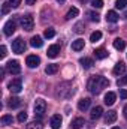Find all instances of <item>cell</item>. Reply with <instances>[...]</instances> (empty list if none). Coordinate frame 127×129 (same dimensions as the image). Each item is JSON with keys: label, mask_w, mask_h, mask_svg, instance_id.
<instances>
[{"label": "cell", "mask_w": 127, "mask_h": 129, "mask_svg": "<svg viewBox=\"0 0 127 129\" xmlns=\"http://www.w3.org/2000/svg\"><path fill=\"white\" fill-rule=\"evenodd\" d=\"M58 53H60V45H51L49 48H48V57H51V59H54V57H57L58 56Z\"/></svg>", "instance_id": "8fae6325"}, {"label": "cell", "mask_w": 127, "mask_h": 129, "mask_svg": "<svg viewBox=\"0 0 127 129\" xmlns=\"http://www.w3.org/2000/svg\"><path fill=\"white\" fill-rule=\"evenodd\" d=\"M84 119L82 117H76V119H73L72 120V123H70V129H81L84 126Z\"/></svg>", "instance_id": "5bb4252c"}, {"label": "cell", "mask_w": 127, "mask_h": 129, "mask_svg": "<svg viewBox=\"0 0 127 129\" xmlns=\"http://www.w3.org/2000/svg\"><path fill=\"white\" fill-rule=\"evenodd\" d=\"M0 122H2V125H12V122H14V119H12V116H2V119H0Z\"/></svg>", "instance_id": "484cf974"}, {"label": "cell", "mask_w": 127, "mask_h": 129, "mask_svg": "<svg viewBox=\"0 0 127 129\" xmlns=\"http://www.w3.org/2000/svg\"><path fill=\"white\" fill-rule=\"evenodd\" d=\"M91 6L93 8H97V9L103 8V0H91Z\"/></svg>", "instance_id": "4dcf8cb0"}, {"label": "cell", "mask_w": 127, "mask_h": 129, "mask_svg": "<svg viewBox=\"0 0 127 129\" xmlns=\"http://www.w3.org/2000/svg\"><path fill=\"white\" fill-rule=\"evenodd\" d=\"M78 14H79L78 8H70V9L67 11V14H66V20H72V18H75V17H78Z\"/></svg>", "instance_id": "603a6c76"}, {"label": "cell", "mask_w": 127, "mask_h": 129, "mask_svg": "<svg viewBox=\"0 0 127 129\" xmlns=\"http://www.w3.org/2000/svg\"><path fill=\"white\" fill-rule=\"evenodd\" d=\"M120 96L123 98V99H127V90H124V89H123V90L120 92Z\"/></svg>", "instance_id": "f35d334b"}, {"label": "cell", "mask_w": 127, "mask_h": 129, "mask_svg": "<svg viewBox=\"0 0 127 129\" xmlns=\"http://www.w3.org/2000/svg\"><path fill=\"white\" fill-rule=\"evenodd\" d=\"M117 84H118V87H120V86H126L127 84V74L123 77V78H120V80L117 81Z\"/></svg>", "instance_id": "836d02e7"}, {"label": "cell", "mask_w": 127, "mask_h": 129, "mask_svg": "<svg viewBox=\"0 0 127 129\" xmlns=\"http://www.w3.org/2000/svg\"><path fill=\"white\" fill-rule=\"evenodd\" d=\"M40 63V59L37 57V56H27V59H26V64L29 66V68H37Z\"/></svg>", "instance_id": "ba28073f"}, {"label": "cell", "mask_w": 127, "mask_h": 129, "mask_svg": "<svg viewBox=\"0 0 127 129\" xmlns=\"http://www.w3.org/2000/svg\"><path fill=\"white\" fill-rule=\"evenodd\" d=\"M109 86V81L105 78V77H102V75H96L93 77L90 81H88V90H90V93H93V95H99L105 87H108Z\"/></svg>", "instance_id": "6da1fadb"}, {"label": "cell", "mask_w": 127, "mask_h": 129, "mask_svg": "<svg viewBox=\"0 0 127 129\" xmlns=\"http://www.w3.org/2000/svg\"><path fill=\"white\" fill-rule=\"evenodd\" d=\"M27 129H42V123L40 122H32L27 125Z\"/></svg>", "instance_id": "f1b7e54d"}, {"label": "cell", "mask_w": 127, "mask_h": 129, "mask_svg": "<svg viewBox=\"0 0 127 129\" xmlns=\"http://www.w3.org/2000/svg\"><path fill=\"white\" fill-rule=\"evenodd\" d=\"M79 63H81V66H82L84 69H90V68H93L94 62H93V59H90V57H82V59L79 60Z\"/></svg>", "instance_id": "2e32d148"}, {"label": "cell", "mask_w": 127, "mask_h": 129, "mask_svg": "<svg viewBox=\"0 0 127 129\" xmlns=\"http://www.w3.org/2000/svg\"><path fill=\"white\" fill-rule=\"evenodd\" d=\"M90 104H91V99L84 98V99H81V101L78 102V108H79L81 111H87V110L90 108Z\"/></svg>", "instance_id": "7c38bea8"}, {"label": "cell", "mask_w": 127, "mask_h": 129, "mask_svg": "<svg viewBox=\"0 0 127 129\" xmlns=\"http://www.w3.org/2000/svg\"><path fill=\"white\" fill-rule=\"evenodd\" d=\"M100 39H102V32H93L91 36H90V41H91V42H97V41H100Z\"/></svg>", "instance_id": "4316f807"}, {"label": "cell", "mask_w": 127, "mask_h": 129, "mask_svg": "<svg viewBox=\"0 0 127 129\" xmlns=\"http://www.w3.org/2000/svg\"><path fill=\"white\" fill-rule=\"evenodd\" d=\"M12 51L15 54H21L26 51V42L23 41V38H17L12 41Z\"/></svg>", "instance_id": "7a4b0ae2"}, {"label": "cell", "mask_w": 127, "mask_h": 129, "mask_svg": "<svg viewBox=\"0 0 127 129\" xmlns=\"http://www.w3.org/2000/svg\"><path fill=\"white\" fill-rule=\"evenodd\" d=\"M8 105H9V108H18L21 105V101L18 98H11L9 102H8Z\"/></svg>", "instance_id": "d4e9b609"}, {"label": "cell", "mask_w": 127, "mask_h": 129, "mask_svg": "<svg viewBox=\"0 0 127 129\" xmlns=\"http://www.w3.org/2000/svg\"><path fill=\"white\" fill-rule=\"evenodd\" d=\"M21 26H23V29H24V30H27V32L33 30L34 20H33V17L30 15V14H27V15H23V17H21Z\"/></svg>", "instance_id": "3957f363"}, {"label": "cell", "mask_w": 127, "mask_h": 129, "mask_svg": "<svg viewBox=\"0 0 127 129\" xmlns=\"http://www.w3.org/2000/svg\"><path fill=\"white\" fill-rule=\"evenodd\" d=\"M57 2H58V3H64V2H66V0H57Z\"/></svg>", "instance_id": "b9f144b4"}, {"label": "cell", "mask_w": 127, "mask_h": 129, "mask_svg": "<svg viewBox=\"0 0 127 129\" xmlns=\"http://www.w3.org/2000/svg\"><path fill=\"white\" fill-rule=\"evenodd\" d=\"M17 30V21L15 20H9V21H6V24H5V27H3V32L6 36H12V33H15Z\"/></svg>", "instance_id": "5b68a950"}, {"label": "cell", "mask_w": 127, "mask_h": 129, "mask_svg": "<svg viewBox=\"0 0 127 129\" xmlns=\"http://www.w3.org/2000/svg\"><path fill=\"white\" fill-rule=\"evenodd\" d=\"M112 129H120V128H118V126H114V128H112Z\"/></svg>", "instance_id": "ee69618b"}, {"label": "cell", "mask_w": 127, "mask_h": 129, "mask_svg": "<svg viewBox=\"0 0 127 129\" xmlns=\"http://www.w3.org/2000/svg\"><path fill=\"white\" fill-rule=\"evenodd\" d=\"M81 2H85V0H81Z\"/></svg>", "instance_id": "f6af8a7d"}, {"label": "cell", "mask_w": 127, "mask_h": 129, "mask_svg": "<svg viewBox=\"0 0 127 129\" xmlns=\"http://www.w3.org/2000/svg\"><path fill=\"white\" fill-rule=\"evenodd\" d=\"M6 54H8V53H6V47H5V45H2V47H0V57H2V59H5V57H6Z\"/></svg>", "instance_id": "8d00e7d4"}, {"label": "cell", "mask_w": 127, "mask_h": 129, "mask_svg": "<svg viewBox=\"0 0 127 129\" xmlns=\"http://www.w3.org/2000/svg\"><path fill=\"white\" fill-rule=\"evenodd\" d=\"M9 5H11L12 8H18V6L21 5V0H9Z\"/></svg>", "instance_id": "d590c367"}, {"label": "cell", "mask_w": 127, "mask_h": 129, "mask_svg": "<svg viewBox=\"0 0 127 129\" xmlns=\"http://www.w3.org/2000/svg\"><path fill=\"white\" fill-rule=\"evenodd\" d=\"M43 35H45V38H48V39H49V38H54V36H55V30H54V29H46Z\"/></svg>", "instance_id": "1f68e13d"}, {"label": "cell", "mask_w": 127, "mask_h": 129, "mask_svg": "<svg viewBox=\"0 0 127 129\" xmlns=\"http://www.w3.org/2000/svg\"><path fill=\"white\" fill-rule=\"evenodd\" d=\"M82 27H84V24H82V23H81V24H76V26H75V32H76V33H81L82 30H84Z\"/></svg>", "instance_id": "74e56055"}, {"label": "cell", "mask_w": 127, "mask_h": 129, "mask_svg": "<svg viewBox=\"0 0 127 129\" xmlns=\"http://www.w3.org/2000/svg\"><path fill=\"white\" fill-rule=\"evenodd\" d=\"M106 20H108V23H117L118 21V14L115 11H109L106 14Z\"/></svg>", "instance_id": "ffe728a7"}, {"label": "cell", "mask_w": 127, "mask_h": 129, "mask_svg": "<svg viewBox=\"0 0 127 129\" xmlns=\"http://www.w3.org/2000/svg\"><path fill=\"white\" fill-rule=\"evenodd\" d=\"M102 113H103L102 107H94V108L91 110V113H90V117H91V120H97V119H100Z\"/></svg>", "instance_id": "e0dca14e"}, {"label": "cell", "mask_w": 127, "mask_h": 129, "mask_svg": "<svg viewBox=\"0 0 127 129\" xmlns=\"http://www.w3.org/2000/svg\"><path fill=\"white\" fill-rule=\"evenodd\" d=\"M87 15H88V18H90L91 21H96V23H99V21H100V15H99V14H96V12H88Z\"/></svg>", "instance_id": "83f0119b"}, {"label": "cell", "mask_w": 127, "mask_h": 129, "mask_svg": "<svg viewBox=\"0 0 127 129\" xmlns=\"http://www.w3.org/2000/svg\"><path fill=\"white\" fill-rule=\"evenodd\" d=\"M6 69H8L12 75H18V74L21 72V66H20V63H18L17 60H11V62H8Z\"/></svg>", "instance_id": "52a82bcc"}, {"label": "cell", "mask_w": 127, "mask_h": 129, "mask_svg": "<svg viewBox=\"0 0 127 129\" xmlns=\"http://www.w3.org/2000/svg\"><path fill=\"white\" fill-rule=\"evenodd\" d=\"M114 75H117V77H120V75H123L124 72H126V64L123 63V62H118V63L114 66Z\"/></svg>", "instance_id": "9c48e42d"}, {"label": "cell", "mask_w": 127, "mask_h": 129, "mask_svg": "<svg viewBox=\"0 0 127 129\" xmlns=\"http://www.w3.org/2000/svg\"><path fill=\"white\" fill-rule=\"evenodd\" d=\"M127 5V0H117L115 2V8L117 9H124Z\"/></svg>", "instance_id": "f546056e"}, {"label": "cell", "mask_w": 127, "mask_h": 129, "mask_svg": "<svg viewBox=\"0 0 127 129\" xmlns=\"http://www.w3.org/2000/svg\"><path fill=\"white\" fill-rule=\"evenodd\" d=\"M34 2H36V0H26V3H27V5H33Z\"/></svg>", "instance_id": "ab89813d"}, {"label": "cell", "mask_w": 127, "mask_h": 129, "mask_svg": "<svg viewBox=\"0 0 127 129\" xmlns=\"http://www.w3.org/2000/svg\"><path fill=\"white\" fill-rule=\"evenodd\" d=\"M58 71V64L52 63V64H48L46 68H45V72L48 74V75H52V74H55Z\"/></svg>", "instance_id": "cb8c5ba5"}, {"label": "cell", "mask_w": 127, "mask_h": 129, "mask_svg": "<svg viewBox=\"0 0 127 129\" xmlns=\"http://www.w3.org/2000/svg\"><path fill=\"white\" fill-rule=\"evenodd\" d=\"M84 48V39H76L72 42V50L73 51H81Z\"/></svg>", "instance_id": "d6986e66"}, {"label": "cell", "mask_w": 127, "mask_h": 129, "mask_svg": "<svg viewBox=\"0 0 127 129\" xmlns=\"http://www.w3.org/2000/svg\"><path fill=\"white\" fill-rule=\"evenodd\" d=\"M26 120H27V113H26V111H21V113L18 114V122L24 123Z\"/></svg>", "instance_id": "d6a6232c"}, {"label": "cell", "mask_w": 127, "mask_h": 129, "mask_svg": "<svg viewBox=\"0 0 127 129\" xmlns=\"http://www.w3.org/2000/svg\"><path fill=\"white\" fill-rule=\"evenodd\" d=\"M9 8H11V5H9V3H3V9H2V14H3V15H6V14L9 12Z\"/></svg>", "instance_id": "e575fe53"}, {"label": "cell", "mask_w": 127, "mask_h": 129, "mask_svg": "<svg viewBox=\"0 0 127 129\" xmlns=\"http://www.w3.org/2000/svg\"><path fill=\"white\" fill-rule=\"evenodd\" d=\"M108 54H109V53H108L105 48H97V50L94 51L96 59H100V60H102V59H105V57H108Z\"/></svg>", "instance_id": "44dd1931"}, {"label": "cell", "mask_w": 127, "mask_h": 129, "mask_svg": "<svg viewBox=\"0 0 127 129\" xmlns=\"http://www.w3.org/2000/svg\"><path fill=\"white\" fill-rule=\"evenodd\" d=\"M61 126V116L60 114H55L51 117V128L52 129H60Z\"/></svg>", "instance_id": "30bf717a"}, {"label": "cell", "mask_w": 127, "mask_h": 129, "mask_svg": "<svg viewBox=\"0 0 127 129\" xmlns=\"http://www.w3.org/2000/svg\"><path fill=\"white\" fill-rule=\"evenodd\" d=\"M115 120H117V111H114V110L108 111L106 116H105V122L108 125H111V123H115Z\"/></svg>", "instance_id": "4fadbf2b"}, {"label": "cell", "mask_w": 127, "mask_h": 129, "mask_svg": "<svg viewBox=\"0 0 127 129\" xmlns=\"http://www.w3.org/2000/svg\"><path fill=\"white\" fill-rule=\"evenodd\" d=\"M124 18H127V11L124 12Z\"/></svg>", "instance_id": "7bdbcfd3"}, {"label": "cell", "mask_w": 127, "mask_h": 129, "mask_svg": "<svg viewBox=\"0 0 127 129\" xmlns=\"http://www.w3.org/2000/svg\"><path fill=\"white\" fill-rule=\"evenodd\" d=\"M30 45L34 47V48H40L43 45V41H42L40 36H33L32 39H30Z\"/></svg>", "instance_id": "ac0fdd59"}, {"label": "cell", "mask_w": 127, "mask_h": 129, "mask_svg": "<svg viewBox=\"0 0 127 129\" xmlns=\"http://www.w3.org/2000/svg\"><path fill=\"white\" fill-rule=\"evenodd\" d=\"M115 99H117V95L114 92H108L105 95V104L106 105H114L115 104Z\"/></svg>", "instance_id": "9a60e30c"}, {"label": "cell", "mask_w": 127, "mask_h": 129, "mask_svg": "<svg viewBox=\"0 0 127 129\" xmlns=\"http://www.w3.org/2000/svg\"><path fill=\"white\" fill-rule=\"evenodd\" d=\"M45 111H46V102L43 99H37L34 102V114L40 117V116L45 114Z\"/></svg>", "instance_id": "277c9868"}, {"label": "cell", "mask_w": 127, "mask_h": 129, "mask_svg": "<svg viewBox=\"0 0 127 129\" xmlns=\"http://www.w3.org/2000/svg\"><path fill=\"white\" fill-rule=\"evenodd\" d=\"M8 89H9L12 93H20V92H21V89H23V83H21V80H20V78L12 80V81L9 83Z\"/></svg>", "instance_id": "8992f818"}, {"label": "cell", "mask_w": 127, "mask_h": 129, "mask_svg": "<svg viewBox=\"0 0 127 129\" xmlns=\"http://www.w3.org/2000/svg\"><path fill=\"white\" fill-rule=\"evenodd\" d=\"M123 113H124V117H126V120H127V105L124 107V111H123Z\"/></svg>", "instance_id": "60d3db41"}, {"label": "cell", "mask_w": 127, "mask_h": 129, "mask_svg": "<svg viewBox=\"0 0 127 129\" xmlns=\"http://www.w3.org/2000/svg\"><path fill=\"white\" fill-rule=\"evenodd\" d=\"M114 48L115 50H124L126 48V41H123V39H120V38H117L115 41H114Z\"/></svg>", "instance_id": "7402d4cb"}]
</instances>
